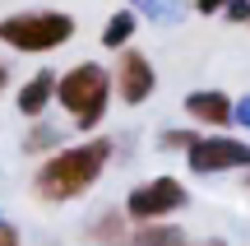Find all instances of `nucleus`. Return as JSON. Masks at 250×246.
I'll return each mask as SVG.
<instances>
[{"mask_svg":"<svg viewBox=\"0 0 250 246\" xmlns=\"http://www.w3.org/2000/svg\"><path fill=\"white\" fill-rule=\"evenodd\" d=\"M111 154H116V139H111V135H93V139H79V144H61L56 154L37 158L33 195H37L42 204L83 200V195L107 177Z\"/></svg>","mask_w":250,"mask_h":246,"instance_id":"obj_1","label":"nucleus"},{"mask_svg":"<svg viewBox=\"0 0 250 246\" xmlns=\"http://www.w3.org/2000/svg\"><path fill=\"white\" fill-rule=\"evenodd\" d=\"M111 70L102 61H74L70 70L56 74V107L70 116L74 130L93 135L111 112Z\"/></svg>","mask_w":250,"mask_h":246,"instance_id":"obj_2","label":"nucleus"},{"mask_svg":"<svg viewBox=\"0 0 250 246\" xmlns=\"http://www.w3.org/2000/svg\"><path fill=\"white\" fill-rule=\"evenodd\" d=\"M79 19L70 9H14L0 19V46L14 56H51L74 42Z\"/></svg>","mask_w":250,"mask_h":246,"instance_id":"obj_3","label":"nucleus"},{"mask_svg":"<svg viewBox=\"0 0 250 246\" xmlns=\"http://www.w3.org/2000/svg\"><path fill=\"white\" fill-rule=\"evenodd\" d=\"M121 209H125L130 223H167V219H176L181 209H190V186L181 181V177H171V172L148 177V181L130 186Z\"/></svg>","mask_w":250,"mask_h":246,"instance_id":"obj_4","label":"nucleus"},{"mask_svg":"<svg viewBox=\"0 0 250 246\" xmlns=\"http://www.w3.org/2000/svg\"><path fill=\"white\" fill-rule=\"evenodd\" d=\"M186 167L195 177H223V172H250V139L236 135H199L186 149Z\"/></svg>","mask_w":250,"mask_h":246,"instance_id":"obj_5","label":"nucleus"},{"mask_svg":"<svg viewBox=\"0 0 250 246\" xmlns=\"http://www.w3.org/2000/svg\"><path fill=\"white\" fill-rule=\"evenodd\" d=\"M111 93H116L125 107H144L158 93V70H153V61L139 46L116 51V61H111Z\"/></svg>","mask_w":250,"mask_h":246,"instance_id":"obj_6","label":"nucleus"},{"mask_svg":"<svg viewBox=\"0 0 250 246\" xmlns=\"http://www.w3.org/2000/svg\"><path fill=\"white\" fill-rule=\"evenodd\" d=\"M181 107H186V116L195 121L199 130H227L236 126V98L223 89H195L181 98Z\"/></svg>","mask_w":250,"mask_h":246,"instance_id":"obj_7","label":"nucleus"},{"mask_svg":"<svg viewBox=\"0 0 250 246\" xmlns=\"http://www.w3.org/2000/svg\"><path fill=\"white\" fill-rule=\"evenodd\" d=\"M14 107L23 121H42L56 107V70H33L14 93Z\"/></svg>","mask_w":250,"mask_h":246,"instance_id":"obj_8","label":"nucleus"},{"mask_svg":"<svg viewBox=\"0 0 250 246\" xmlns=\"http://www.w3.org/2000/svg\"><path fill=\"white\" fill-rule=\"evenodd\" d=\"M121 246H190V237H186V228L176 219H167V223H130Z\"/></svg>","mask_w":250,"mask_h":246,"instance_id":"obj_9","label":"nucleus"},{"mask_svg":"<svg viewBox=\"0 0 250 246\" xmlns=\"http://www.w3.org/2000/svg\"><path fill=\"white\" fill-rule=\"evenodd\" d=\"M125 232H130V219H125V209H102L98 219H88V228H83V237L88 246H121Z\"/></svg>","mask_w":250,"mask_h":246,"instance_id":"obj_10","label":"nucleus"},{"mask_svg":"<svg viewBox=\"0 0 250 246\" xmlns=\"http://www.w3.org/2000/svg\"><path fill=\"white\" fill-rule=\"evenodd\" d=\"M139 23H144L139 9H116V14L107 19V28H102L98 42L107 46L111 56H116V51H125V46H134V33H139Z\"/></svg>","mask_w":250,"mask_h":246,"instance_id":"obj_11","label":"nucleus"},{"mask_svg":"<svg viewBox=\"0 0 250 246\" xmlns=\"http://www.w3.org/2000/svg\"><path fill=\"white\" fill-rule=\"evenodd\" d=\"M61 149V130L51 126V121H33V130L23 135V154H33V158H46V154H56Z\"/></svg>","mask_w":250,"mask_h":246,"instance_id":"obj_12","label":"nucleus"},{"mask_svg":"<svg viewBox=\"0 0 250 246\" xmlns=\"http://www.w3.org/2000/svg\"><path fill=\"white\" fill-rule=\"evenodd\" d=\"M204 135V130H195V126H176V130H162L158 135V149H167V154H186L195 139Z\"/></svg>","mask_w":250,"mask_h":246,"instance_id":"obj_13","label":"nucleus"},{"mask_svg":"<svg viewBox=\"0 0 250 246\" xmlns=\"http://www.w3.org/2000/svg\"><path fill=\"white\" fill-rule=\"evenodd\" d=\"M223 19H227V23H250V0H227Z\"/></svg>","mask_w":250,"mask_h":246,"instance_id":"obj_14","label":"nucleus"},{"mask_svg":"<svg viewBox=\"0 0 250 246\" xmlns=\"http://www.w3.org/2000/svg\"><path fill=\"white\" fill-rule=\"evenodd\" d=\"M190 9H195V14H204V19H223L227 0H190Z\"/></svg>","mask_w":250,"mask_h":246,"instance_id":"obj_15","label":"nucleus"},{"mask_svg":"<svg viewBox=\"0 0 250 246\" xmlns=\"http://www.w3.org/2000/svg\"><path fill=\"white\" fill-rule=\"evenodd\" d=\"M0 246H23L19 228H14V223H5V219H0Z\"/></svg>","mask_w":250,"mask_h":246,"instance_id":"obj_16","label":"nucleus"},{"mask_svg":"<svg viewBox=\"0 0 250 246\" xmlns=\"http://www.w3.org/2000/svg\"><path fill=\"white\" fill-rule=\"evenodd\" d=\"M236 126H250V98L236 102Z\"/></svg>","mask_w":250,"mask_h":246,"instance_id":"obj_17","label":"nucleus"},{"mask_svg":"<svg viewBox=\"0 0 250 246\" xmlns=\"http://www.w3.org/2000/svg\"><path fill=\"white\" fill-rule=\"evenodd\" d=\"M190 246H232L227 237H204V242H190Z\"/></svg>","mask_w":250,"mask_h":246,"instance_id":"obj_18","label":"nucleus"},{"mask_svg":"<svg viewBox=\"0 0 250 246\" xmlns=\"http://www.w3.org/2000/svg\"><path fill=\"white\" fill-rule=\"evenodd\" d=\"M5 84H9V65L0 61V93H5Z\"/></svg>","mask_w":250,"mask_h":246,"instance_id":"obj_19","label":"nucleus"},{"mask_svg":"<svg viewBox=\"0 0 250 246\" xmlns=\"http://www.w3.org/2000/svg\"><path fill=\"white\" fill-rule=\"evenodd\" d=\"M246 191H250V172H246Z\"/></svg>","mask_w":250,"mask_h":246,"instance_id":"obj_20","label":"nucleus"}]
</instances>
